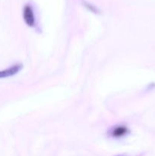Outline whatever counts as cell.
<instances>
[{
	"label": "cell",
	"mask_w": 155,
	"mask_h": 156,
	"mask_svg": "<svg viewBox=\"0 0 155 156\" xmlns=\"http://www.w3.org/2000/svg\"><path fill=\"white\" fill-rule=\"evenodd\" d=\"M23 18L27 26L32 27L35 25V17L32 7L30 5H26L23 9Z\"/></svg>",
	"instance_id": "cell-1"
},
{
	"label": "cell",
	"mask_w": 155,
	"mask_h": 156,
	"mask_svg": "<svg viewBox=\"0 0 155 156\" xmlns=\"http://www.w3.org/2000/svg\"><path fill=\"white\" fill-rule=\"evenodd\" d=\"M22 69L23 65L21 63L14 64L12 66L0 71V79H5V78L15 76V75L18 74Z\"/></svg>",
	"instance_id": "cell-2"
},
{
	"label": "cell",
	"mask_w": 155,
	"mask_h": 156,
	"mask_svg": "<svg viewBox=\"0 0 155 156\" xmlns=\"http://www.w3.org/2000/svg\"><path fill=\"white\" fill-rule=\"evenodd\" d=\"M129 133V128L125 125H118L115 126V127L112 128L109 132V135L111 137L115 139L122 138L125 136Z\"/></svg>",
	"instance_id": "cell-3"
},
{
	"label": "cell",
	"mask_w": 155,
	"mask_h": 156,
	"mask_svg": "<svg viewBox=\"0 0 155 156\" xmlns=\"http://www.w3.org/2000/svg\"><path fill=\"white\" fill-rule=\"evenodd\" d=\"M86 6H87V8H88V9H90V10L92 11V12H97V9H96L95 8H94V7H93V6L91 5L86 4Z\"/></svg>",
	"instance_id": "cell-4"
}]
</instances>
